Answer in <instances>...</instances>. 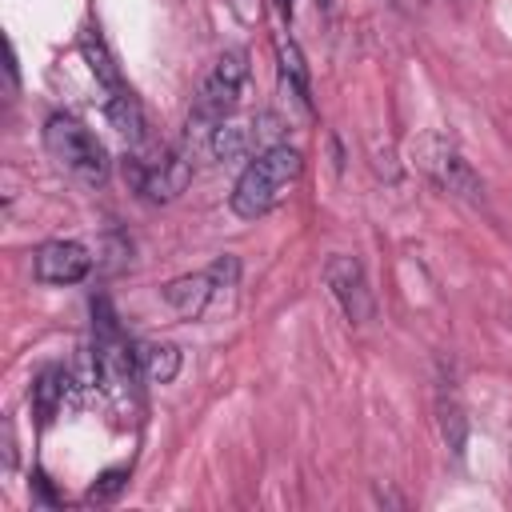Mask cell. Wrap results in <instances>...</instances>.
Wrapping results in <instances>:
<instances>
[{
    "label": "cell",
    "instance_id": "obj_1",
    "mask_svg": "<svg viewBox=\"0 0 512 512\" xmlns=\"http://www.w3.org/2000/svg\"><path fill=\"white\" fill-rule=\"evenodd\" d=\"M300 172H304V156L296 148H288L284 140L264 148V152H256L244 164V172L236 176V184H232V196H228L232 212L240 220L268 216L288 196V188L300 180Z\"/></svg>",
    "mask_w": 512,
    "mask_h": 512
},
{
    "label": "cell",
    "instance_id": "obj_2",
    "mask_svg": "<svg viewBox=\"0 0 512 512\" xmlns=\"http://www.w3.org/2000/svg\"><path fill=\"white\" fill-rule=\"evenodd\" d=\"M44 148L48 156L80 184L88 188H100L112 172V160H108V148L96 132H88L76 116H64V112H52L44 120Z\"/></svg>",
    "mask_w": 512,
    "mask_h": 512
},
{
    "label": "cell",
    "instance_id": "obj_3",
    "mask_svg": "<svg viewBox=\"0 0 512 512\" xmlns=\"http://www.w3.org/2000/svg\"><path fill=\"white\" fill-rule=\"evenodd\" d=\"M244 80H248V52H244V48L220 52L216 64L208 68V76L200 80L196 96H192V108H188V140H192V136H204V140H208L212 128L232 116Z\"/></svg>",
    "mask_w": 512,
    "mask_h": 512
},
{
    "label": "cell",
    "instance_id": "obj_4",
    "mask_svg": "<svg viewBox=\"0 0 512 512\" xmlns=\"http://www.w3.org/2000/svg\"><path fill=\"white\" fill-rule=\"evenodd\" d=\"M236 280H240V260H236L232 252H224V256H216L208 268L184 272V276L160 284V300H164L180 320H200V316L224 308V300L232 296Z\"/></svg>",
    "mask_w": 512,
    "mask_h": 512
},
{
    "label": "cell",
    "instance_id": "obj_5",
    "mask_svg": "<svg viewBox=\"0 0 512 512\" xmlns=\"http://www.w3.org/2000/svg\"><path fill=\"white\" fill-rule=\"evenodd\" d=\"M280 128L284 120L276 112H256V116H244V120H220L208 136V152L216 160H240V156H256L272 144H280Z\"/></svg>",
    "mask_w": 512,
    "mask_h": 512
},
{
    "label": "cell",
    "instance_id": "obj_6",
    "mask_svg": "<svg viewBox=\"0 0 512 512\" xmlns=\"http://www.w3.org/2000/svg\"><path fill=\"white\" fill-rule=\"evenodd\" d=\"M416 160H420V168H424L444 192H452V196H460V200H472V204L484 200L480 176H476L472 164L452 148V140H444V136H424V140L416 144Z\"/></svg>",
    "mask_w": 512,
    "mask_h": 512
},
{
    "label": "cell",
    "instance_id": "obj_7",
    "mask_svg": "<svg viewBox=\"0 0 512 512\" xmlns=\"http://www.w3.org/2000/svg\"><path fill=\"white\" fill-rule=\"evenodd\" d=\"M124 180H132V188L152 200V204H168L176 200L188 180H192V156L180 148H168L160 160H124Z\"/></svg>",
    "mask_w": 512,
    "mask_h": 512
},
{
    "label": "cell",
    "instance_id": "obj_8",
    "mask_svg": "<svg viewBox=\"0 0 512 512\" xmlns=\"http://www.w3.org/2000/svg\"><path fill=\"white\" fill-rule=\"evenodd\" d=\"M324 284L332 288L340 312H344L352 324H368V320H372L376 300H372V288H368V272H364V264H360L356 256H348V252L328 256V264H324Z\"/></svg>",
    "mask_w": 512,
    "mask_h": 512
},
{
    "label": "cell",
    "instance_id": "obj_9",
    "mask_svg": "<svg viewBox=\"0 0 512 512\" xmlns=\"http://www.w3.org/2000/svg\"><path fill=\"white\" fill-rule=\"evenodd\" d=\"M92 272V252L80 240H44L32 252V276L40 284H80Z\"/></svg>",
    "mask_w": 512,
    "mask_h": 512
},
{
    "label": "cell",
    "instance_id": "obj_10",
    "mask_svg": "<svg viewBox=\"0 0 512 512\" xmlns=\"http://www.w3.org/2000/svg\"><path fill=\"white\" fill-rule=\"evenodd\" d=\"M276 64H280V84L288 88V96H296L304 108H312V76H308L304 52L296 48L292 36H276Z\"/></svg>",
    "mask_w": 512,
    "mask_h": 512
},
{
    "label": "cell",
    "instance_id": "obj_11",
    "mask_svg": "<svg viewBox=\"0 0 512 512\" xmlns=\"http://www.w3.org/2000/svg\"><path fill=\"white\" fill-rule=\"evenodd\" d=\"M64 392H68V372H64V368H44V372L32 380V412L40 416V424H48V420L60 412Z\"/></svg>",
    "mask_w": 512,
    "mask_h": 512
},
{
    "label": "cell",
    "instance_id": "obj_12",
    "mask_svg": "<svg viewBox=\"0 0 512 512\" xmlns=\"http://www.w3.org/2000/svg\"><path fill=\"white\" fill-rule=\"evenodd\" d=\"M180 348L176 344H152L140 352V364H144V380L148 384H172L180 376Z\"/></svg>",
    "mask_w": 512,
    "mask_h": 512
},
{
    "label": "cell",
    "instance_id": "obj_13",
    "mask_svg": "<svg viewBox=\"0 0 512 512\" xmlns=\"http://www.w3.org/2000/svg\"><path fill=\"white\" fill-rule=\"evenodd\" d=\"M120 476H124V472H108V476H100L104 484H96V488H92L88 496H92V500H108V496H112V492L120 488Z\"/></svg>",
    "mask_w": 512,
    "mask_h": 512
},
{
    "label": "cell",
    "instance_id": "obj_14",
    "mask_svg": "<svg viewBox=\"0 0 512 512\" xmlns=\"http://www.w3.org/2000/svg\"><path fill=\"white\" fill-rule=\"evenodd\" d=\"M276 4H280V8H288V4H292V0H276Z\"/></svg>",
    "mask_w": 512,
    "mask_h": 512
},
{
    "label": "cell",
    "instance_id": "obj_15",
    "mask_svg": "<svg viewBox=\"0 0 512 512\" xmlns=\"http://www.w3.org/2000/svg\"><path fill=\"white\" fill-rule=\"evenodd\" d=\"M392 4H408V0H392Z\"/></svg>",
    "mask_w": 512,
    "mask_h": 512
}]
</instances>
